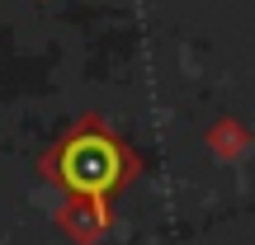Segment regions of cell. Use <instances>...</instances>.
<instances>
[{
    "label": "cell",
    "mask_w": 255,
    "mask_h": 245,
    "mask_svg": "<svg viewBox=\"0 0 255 245\" xmlns=\"http://www.w3.org/2000/svg\"><path fill=\"white\" fill-rule=\"evenodd\" d=\"M66 179L76 184V189H109L114 179H119V156H114L109 142H100V137H90V142H76L71 151H66Z\"/></svg>",
    "instance_id": "6da1fadb"
}]
</instances>
